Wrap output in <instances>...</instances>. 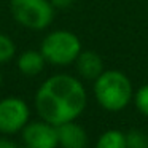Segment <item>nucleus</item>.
<instances>
[{
    "label": "nucleus",
    "instance_id": "nucleus-4",
    "mask_svg": "<svg viewBox=\"0 0 148 148\" xmlns=\"http://www.w3.org/2000/svg\"><path fill=\"white\" fill-rule=\"evenodd\" d=\"M13 18L32 30H43L53 23L54 7L49 0H10Z\"/></svg>",
    "mask_w": 148,
    "mask_h": 148
},
{
    "label": "nucleus",
    "instance_id": "nucleus-16",
    "mask_svg": "<svg viewBox=\"0 0 148 148\" xmlns=\"http://www.w3.org/2000/svg\"><path fill=\"white\" fill-rule=\"evenodd\" d=\"M0 84H2V73H0Z\"/></svg>",
    "mask_w": 148,
    "mask_h": 148
},
{
    "label": "nucleus",
    "instance_id": "nucleus-8",
    "mask_svg": "<svg viewBox=\"0 0 148 148\" xmlns=\"http://www.w3.org/2000/svg\"><path fill=\"white\" fill-rule=\"evenodd\" d=\"M77 70L84 80H96L103 72L102 58L96 51H81L77 58Z\"/></svg>",
    "mask_w": 148,
    "mask_h": 148
},
{
    "label": "nucleus",
    "instance_id": "nucleus-15",
    "mask_svg": "<svg viewBox=\"0 0 148 148\" xmlns=\"http://www.w3.org/2000/svg\"><path fill=\"white\" fill-rule=\"evenodd\" d=\"M0 148H18V147L7 138H0Z\"/></svg>",
    "mask_w": 148,
    "mask_h": 148
},
{
    "label": "nucleus",
    "instance_id": "nucleus-11",
    "mask_svg": "<svg viewBox=\"0 0 148 148\" xmlns=\"http://www.w3.org/2000/svg\"><path fill=\"white\" fill-rule=\"evenodd\" d=\"M126 147L127 148H148V135L140 129H131L126 134Z\"/></svg>",
    "mask_w": 148,
    "mask_h": 148
},
{
    "label": "nucleus",
    "instance_id": "nucleus-9",
    "mask_svg": "<svg viewBox=\"0 0 148 148\" xmlns=\"http://www.w3.org/2000/svg\"><path fill=\"white\" fill-rule=\"evenodd\" d=\"M45 56L42 51H35V49H27L18 58V69L21 73L27 75V77H34L38 75L40 72L45 69Z\"/></svg>",
    "mask_w": 148,
    "mask_h": 148
},
{
    "label": "nucleus",
    "instance_id": "nucleus-3",
    "mask_svg": "<svg viewBox=\"0 0 148 148\" xmlns=\"http://www.w3.org/2000/svg\"><path fill=\"white\" fill-rule=\"evenodd\" d=\"M40 51L45 56L46 62L54 65H67L77 61L81 53V43L75 34L69 30H56L45 37Z\"/></svg>",
    "mask_w": 148,
    "mask_h": 148
},
{
    "label": "nucleus",
    "instance_id": "nucleus-14",
    "mask_svg": "<svg viewBox=\"0 0 148 148\" xmlns=\"http://www.w3.org/2000/svg\"><path fill=\"white\" fill-rule=\"evenodd\" d=\"M53 3V7L54 8H61V10H64V8H70L72 5L75 3V0H49Z\"/></svg>",
    "mask_w": 148,
    "mask_h": 148
},
{
    "label": "nucleus",
    "instance_id": "nucleus-12",
    "mask_svg": "<svg viewBox=\"0 0 148 148\" xmlns=\"http://www.w3.org/2000/svg\"><path fill=\"white\" fill-rule=\"evenodd\" d=\"M14 53H16V46L13 40L5 34H0V64L10 61L14 56Z\"/></svg>",
    "mask_w": 148,
    "mask_h": 148
},
{
    "label": "nucleus",
    "instance_id": "nucleus-5",
    "mask_svg": "<svg viewBox=\"0 0 148 148\" xmlns=\"http://www.w3.org/2000/svg\"><path fill=\"white\" fill-rule=\"evenodd\" d=\"M29 123V107L23 99L7 97L0 100V132L16 134Z\"/></svg>",
    "mask_w": 148,
    "mask_h": 148
},
{
    "label": "nucleus",
    "instance_id": "nucleus-10",
    "mask_svg": "<svg viewBox=\"0 0 148 148\" xmlns=\"http://www.w3.org/2000/svg\"><path fill=\"white\" fill-rule=\"evenodd\" d=\"M96 148H127L126 147V134L116 129L105 131L99 137Z\"/></svg>",
    "mask_w": 148,
    "mask_h": 148
},
{
    "label": "nucleus",
    "instance_id": "nucleus-17",
    "mask_svg": "<svg viewBox=\"0 0 148 148\" xmlns=\"http://www.w3.org/2000/svg\"><path fill=\"white\" fill-rule=\"evenodd\" d=\"M24 148H30V147H27V145H26V147H24Z\"/></svg>",
    "mask_w": 148,
    "mask_h": 148
},
{
    "label": "nucleus",
    "instance_id": "nucleus-1",
    "mask_svg": "<svg viewBox=\"0 0 148 148\" xmlns=\"http://www.w3.org/2000/svg\"><path fill=\"white\" fill-rule=\"evenodd\" d=\"M86 91L80 80L65 73L53 75L38 88L35 108L42 119L59 126L83 113L86 107Z\"/></svg>",
    "mask_w": 148,
    "mask_h": 148
},
{
    "label": "nucleus",
    "instance_id": "nucleus-6",
    "mask_svg": "<svg viewBox=\"0 0 148 148\" xmlns=\"http://www.w3.org/2000/svg\"><path fill=\"white\" fill-rule=\"evenodd\" d=\"M23 140L30 148H56L59 147L58 142V127L51 123L35 121L27 123L23 127Z\"/></svg>",
    "mask_w": 148,
    "mask_h": 148
},
{
    "label": "nucleus",
    "instance_id": "nucleus-2",
    "mask_svg": "<svg viewBox=\"0 0 148 148\" xmlns=\"http://www.w3.org/2000/svg\"><path fill=\"white\" fill-rule=\"evenodd\" d=\"M94 94L102 108L119 112L131 102L132 84L124 73L118 70H107L94 80Z\"/></svg>",
    "mask_w": 148,
    "mask_h": 148
},
{
    "label": "nucleus",
    "instance_id": "nucleus-7",
    "mask_svg": "<svg viewBox=\"0 0 148 148\" xmlns=\"http://www.w3.org/2000/svg\"><path fill=\"white\" fill-rule=\"evenodd\" d=\"M58 127V142L61 148H86L88 134L83 126L75 121H67L56 126Z\"/></svg>",
    "mask_w": 148,
    "mask_h": 148
},
{
    "label": "nucleus",
    "instance_id": "nucleus-13",
    "mask_svg": "<svg viewBox=\"0 0 148 148\" xmlns=\"http://www.w3.org/2000/svg\"><path fill=\"white\" fill-rule=\"evenodd\" d=\"M135 107L142 115L148 116V84H143L135 92Z\"/></svg>",
    "mask_w": 148,
    "mask_h": 148
}]
</instances>
